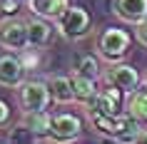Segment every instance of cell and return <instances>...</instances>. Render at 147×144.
Returning a JSON list of instances; mask_svg holds the SVG:
<instances>
[{"mask_svg": "<svg viewBox=\"0 0 147 144\" xmlns=\"http://www.w3.org/2000/svg\"><path fill=\"white\" fill-rule=\"evenodd\" d=\"M80 132H82V119L78 114H50V132H47L50 142H72L80 137Z\"/></svg>", "mask_w": 147, "mask_h": 144, "instance_id": "52a82bcc", "label": "cell"}, {"mask_svg": "<svg viewBox=\"0 0 147 144\" xmlns=\"http://www.w3.org/2000/svg\"><path fill=\"white\" fill-rule=\"evenodd\" d=\"M0 47L10 52H23L28 50V20L20 15H8L0 20Z\"/></svg>", "mask_w": 147, "mask_h": 144, "instance_id": "5b68a950", "label": "cell"}, {"mask_svg": "<svg viewBox=\"0 0 147 144\" xmlns=\"http://www.w3.org/2000/svg\"><path fill=\"white\" fill-rule=\"evenodd\" d=\"M50 102L53 94L45 80H25L18 87V104L23 112H45Z\"/></svg>", "mask_w": 147, "mask_h": 144, "instance_id": "277c9868", "label": "cell"}, {"mask_svg": "<svg viewBox=\"0 0 147 144\" xmlns=\"http://www.w3.org/2000/svg\"><path fill=\"white\" fill-rule=\"evenodd\" d=\"M135 38H137V42L142 47H147V17L137 23V32H135Z\"/></svg>", "mask_w": 147, "mask_h": 144, "instance_id": "d6986e66", "label": "cell"}, {"mask_svg": "<svg viewBox=\"0 0 147 144\" xmlns=\"http://www.w3.org/2000/svg\"><path fill=\"white\" fill-rule=\"evenodd\" d=\"M85 114H117L120 112V90L107 87V90H97L92 99L82 102Z\"/></svg>", "mask_w": 147, "mask_h": 144, "instance_id": "ba28073f", "label": "cell"}, {"mask_svg": "<svg viewBox=\"0 0 147 144\" xmlns=\"http://www.w3.org/2000/svg\"><path fill=\"white\" fill-rule=\"evenodd\" d=\"M130 45H132V35L122 27H105L100 32V38L95 42V50L102 60L107 62H120L125 55L130 52Z\"/></svg>", "mask_w": 147, "mask_h": 144, "instance_id": "3957f363", "label": "cell"}, {"mask_svg": "<svg viewBox=\"0 0 147 144\" xmlns=\"http://www.w3.org/2000/svg\"><path fill=\"white\" fill-rule=\"evenodd\" d=\"M72 90H75V99L78 102H87V99L95 97V92H97V80L92 77H85L80 75V72H72Z\"/></svg>", "mask_w": 147, "mask_h": 144, "instance_id": "9a60e30c", "label": "cell"}, {"mask_svg": "<svg viewBox=\"0 0 147 144\" xmlns=\"http://www.w3.org/2000/svg\"><path fill=\"white\" fill-rule=\"evenodd\" d=\"M28 77V67L23 65L20 55L5 52L0 55V87H20Z\"/></svg>", "mask_w": 147, "mask_h": 144, "instance_id": "9c48e42d", "label": "cell"}, {"mask_svg": "<svg viewBox=\"0 0 147 144\" xmlns=\"http://www.w3.org/2000/svg\"><path fill=\"white\" fill-rule=\"evenodd\" d=\"M20 124L28 127V132H30L35 139H42V137H47V132H50V114H47V109L45 112H23Z\"/></svg>", "mask_w": 147, "mask_h": 144, "instance_id": "5bb4252c", "label": "cell"}, {"mask_svg": "<svg viewBox=\"0 0 147 144\" xmlns=\"http://www.w3.org/2000/svg\"><path fill=\"white\" fill-rule=\"evenodd\" d=\"M142 82H145V87H147V72H145V77H142Z\"/></svg>", "mask_w": 147, "mask_h": 144, "instance_id": "7402d4cb", "label": "cell"}, {"mask_svg": "<svg viewBox=\"0 0 147 144\" xmlns=\"http://www.w3.org/2000/svg\"><path fill=\"white\" fill-rule=\"evenodd\" d=\"M132 142H135V144H147V129H140Z\"/></svg>", "mask_w": 147, "mask_h": 144, "instance_id": "44dd1931", "label": "cell"}, {"mask_svg": "<svg viewBox=\"0 0 147 144\" xmlns=\"http://www.w3.org/2000/svg\"><path fill=\"white\" fill-rule=\"evenodd\" d=\"M100 80L107 87H117L120 92H127V94L132 90H137L140 82H142V77H140L137 70L132 67V65H122V62H112L110 67H105Z\"/></svg>", "mask_w": 147, "mask_h": 144, "instance_id": "8992f818", "label": "cell"}, {"mask_svg": "<svg viewBox=\"0 0 147 144\" xmlns=\"http://www.w3.org/2000/svg\"><path fill=\"white\" fill-rule=\"evenodd\" d=\"M18 10V0H0V13H8V15H13Z\"/></svg>", "mask_w": 147, "mask_h": 144, "instance_id": "ffe728a7", "label": "cell"}, {"mask_svg": "<svg viewBox=\"0 0 147 144\" xmlns=\"http://www.w3.org/2000/svg\"><path fill=\"white\" fill-rule=\"evenodd\" d=\"M90 27H92V17H90V13L82 5H67V8L62 10V15L55 20L57 35L62 40H67V42L82 40L90 32Z\"/></svg>", "mask_w": 147, "mask_h": 144, "instance_id": "7a4b0ae2", "label": "cell"}, {"mask_svg": "<svg viewBox=\"0 0 147 144\" xmlns=\"http://www.w3.org/2000/svg\"><path fill=\"white\" fill-rule=\"evenodd\" d=\"M127 114L135 119L147 122V90H132L127 97Z\"/></svg>", "mask_w": 147, "mask_h": 144, "instance_id": "2e32d148", "label": "cell"}, {"mask_svg": "<svg viewBox=\"0 0 147 144\" xmlns=\"http://www.w3.org/2000/svg\"><path fill=\"white\" fill-rule=\"evenodd\" d=\"M50 38H53V27L47 25V20L40 15H32L28 20V45H30V50L45 47L50 42Z\"/></svg>", "mask_w": 147, "mask_h": 144, "instance_id": "7c38bea8", "label": "cell"}, {"mask_svg": "<svg viewBox=\"0 0 147 144\" xmlns=\"http://www.w3.org/2000/svg\"><path fill=\"white\" fill-rule=\"evenodd\" d=\"M87 119L92 122V127L100 132L102 137L107 139H115V142H132L135 134L140 129V119H135L132 114H87Z\"/></svg>", "mask_w": 147, "mask_h": 144, "instance_id": "6da1fadb", "label": "cell"}, {"mask_svg": "<svg viewBox=\"0 0 147 144\" xmlns=\"http://www.w3.org/2000/svg\"><path fill=\"white\" fill-rule=\"evenodd\" d=\"M10 117H13V112H10L8 102H3V99H0V129H5V127L10 124Z\"/></svg>", "mask_w": 147, "mask_h": 144, "instance_id": "ac0fdd59", "label": "cell"}, {"mask_svg": "<svg viewBox=\"0 0 147 144\" xmlns=\"http://www.w3.org/2000/svg\"><path fill=\"white\" fill-rule=\"evenodd\" d=\"M47 87H50V94H53L55 104H72L78 102L75 99V90H72V80L65 75H50L45 80Z\"/></svg>", "mask_w": 147, "mask_h": 144, "instance_id": "8fae6325", "label": "cell"}, {"mask_svg": "<svg viewBox=\"0 0 147 144\" xmlns=\"http://www.w3.org/2000/svg\"><path fill=\"white\" fill-rule=\"evenodd\" d=\"M67 5L70 0H28V10L32 15L45 17V20H57Z\"/></svg>", "mask_w": 147, "mask_h": 144, "instance_id": "4fadbf2b", "label": "cell"}, {"mask_svg": "<svg viewBox=\"0 0 147 144\" xmlns=\"http://www.w3.org/2000/svg\"><path fill=\"white\" fill-rule=\"evenodd\" d=\"M112 13L122 23L137 25L147 17V0H112Z\"/></svg>", "mask_w": 147, "mask_h": 144, "instance_id": "30bf717a", "label": "cell"}, {"mask_svg": "<svg viewBox=\"0 0 147 144\" xmlns=\"http://www.w3.org/2000/svg\"><path fill=\"white\" fill-rule=\"evenodd\" d=\"M75 72H80L85 77H92V80H100L102 77V70H100V65H97V60L92 55H82L78 60V65H75Z\"/></svg>", "mask_w": 147, "mask_h": 144, "instance_id": "e0dca14e", "label": "cell"}]
</instances>
